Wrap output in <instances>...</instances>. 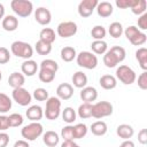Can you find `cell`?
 I'll return each instance as SVG.
<instances>
[{"instance_id":"cell-1","label":"cell","mask_w":147,"mask_h":147,"mask_svg":"<svg viewBox=\"0 0 147 147\" xmlns=\"http://www.w3.org/2000/svg\"><path fill=\"white\" fill-rule=\"evenodd\" d=\"M126 52L122 46H113L103 55V63L107 68H115L125 60Z\"/></svg>"},{"instance_id":"cell-2","label":"cell","mask_w":147,"mask_h":147,"mask_svg":"<svg viewBox=\"0 0 147 147\" xmlns=\"http://www.w3.org/2000/svg\"><path fill=\"white\" fill-rule=\"evenodd\" d=\"M10 51L15 56L22 57L24 60H30L31 56L33 55L32 46L29 42H24V41H20V40H16L11 44Z\"/></svg>"},{"instance_id":"cell-3","label":"cell","mask_w":147,"mask_h":147,"mask_svg":"<svg viewBox=\"0 0 147 147\" xmlns=\"http://www.w3.org/2000/svg\"><path fill=\"white\" fill-rule=\"evenodd\" d=\"M44 115L49 121H55L61 115V101L57 96H51L46 101V109Z\"/></svg>"},{"instance_id":"cell-4","label":"cell","mask_w":147,"mask_h":147,"mask_svg":"<svg viewBox=\"0 0 147 147\" xmlns=\"http://www.w3.org/2000/svg\"><path fill=\"white\" fill-rule=\"evenodd\" d=\"M123 32H124L126 39H127L132 45H134V46H141V45H144V44L146 42V40H147L146 33L141 32V31H140L137 26H134V25L127 26Z\"/></svg>"},{"instance_id":"cell-5","label":"cell","mask_w":147,"mask_h":147,"mask_svg":"<svg viewBox=\"0 0 147 147\" xmlns=\"http://www.w3.org/2000/svg\"><path fill=\"white\" fill-rule=\"evenodd\" d=\"M42 132H44V127L39 122H32V123L23 126V129L21 130V134L26 141L36 140L38 137H40L42 134Z\"/></svg>"},{"instance_id":"cell-6","label":"cell","mask_w":147,"mask_h":147,"mask_svg":"<svg viewBox=\"0 0 147 147\" xmlns=\"http://www.w3.org/2000/svg\"><path fill=\"white\" fill-rule=\"evenodd\" d=\"M10 7L20 17H28L33 11V5L29 0H13L10 2Z\"/></svg>"},{"instance_id":"cell-7","label":"cell","mask_w":147,"mask_h":147,"mask_svg":"<svg viewBox=\"0 0 147 147\" xmlns=\"http://www.w3.org/2000/svg\"><path fill=\"white\" fill-rule=\"evenodd\" d=\"M76 61H77V64L79 67L88 69V70L94 69L98 65V57H96V55H94L93 53L87 52V51H84V52H80L79 54H77Z\"/></svg>"},{"instance_id":"cell-8","label":"cell","mask_w":147,"mask_h":147,"mask_svg":"<svg viewBox=\"0 0 147 147\" xmlns=\"http://www.w3.org/2000/svg\"><path fill=\"white\" fill-rule=\"evenodd\" d=\"M136 72L132 68L127 67V65H119L116 69V79H118L119 82H122L124 85H131L136 82Z\"/></svg>"},{"instance_id":"cell-9","label":"cell","mask_w":147,"mask_h":147,"mask_svg":"<svg viewBox=\"0 0 147 147\" xmlns=\"http://www.w3.org/2000/svg\"><path fill=\"white\" fill-rule=\"evenodd\" d=\"M113 114V105L108 101H99L92 105V117L103 118Z\"/></svg>"},{"instance_id":"cell-10","label":"cell","mask_w":147,"mask_h":147,"mask_svg":"<svg viewBox=\"0 0 147 147\" xmlns=\"http://www.w3.org/2000/svg\"><path fill=\"white\" fill-rule=\"evenodd\" d=\"M11 96H13V100L22 106V107H25L28 105H30L31 100H32V95L30 94V92H28V90H25L24 87H18V88H14L13 92H11Z\"/></svg>"},{"instance_id":"cell-11","label":"cell","mask_w":147,"mask_h":147,"mask_svg":"<svg viewBox=\"0 0 147 147\" xmlns=\"http://www.w3.org/2000/svg\"><path fill=\"white\" fill-rule=\"evenodd\" d=\"M77 30H78V28H77V24L75 22L65 21V22H61L57 25L56 32L62 38H70L77 33Z\"/></svg>"},{"instance_id":"cell-12","label":"cell","mask_w":147,"mask_h":147,"mask_svg":"<svg viewBox=\"0 0 147 147\" xmlns=\"http://www.w3.org/2000/svg\"><path fill=\"white\" fill-rule=\"evenodd\" d=\"M99 1L98 0H83L78 5V14L82 17H88L93 14L94 9L96 8Z\"/></svg>"},{"instance_id":"cell-13","label":"cell","mask_w":147,"mask_h":147,"mask_svg":"<svg viewBox=\"0 0 147 147\" xmlns=\"http://www.w3.org/2000/svg\"><path fill=\"white\" fill-rule=\"evenodd\" d=\"M34 18L40 25H47L52 21V14L47 8L39 7L34 11Z\"/></svg>"},{"instance_id":"cell-14","label":"cell","mask_w":147,"mask_h":147,"mask_svg":"<svg viewBox=\"0 0 147 147\" xmlns=\"http://www.w3.org/2000/svg\"><path fill=\"white\" fill-rule=\"evenodd\" d=\"M56 95L60 100H69L74 95V87L69 83H62L56 88Z\"/></svg>"},{"instance_id":"cell-15","label":"cell","mask_w":147,"mask_h":147,"mask_svg":"<svg viewBox=\"0 0 147 147\" xmlns=\"http://www.w3.org/2000/svg\"><path fill=\"white\" fill-rule=\"evenodd\" d=\"M28 119H30L31 122H39L42 116H44V110L40 106H37V105H33V106H30L25 113Z\"/></svg>"},{"instance_id":"cell-16","label":"cell","mask_w":147,"mask_h":147,"mask_svg":"<svg viewBox=\"0 0 147 147\" xmlns=\"http://www.w3.org/2000/svg\"><path fill=\"white\" fill-rule=\"evenodd\" d=\"M98 98V91L95 87L92 86H85L84 88H82L80 91V99L84 102L91 103L92 101H95Z\"/></svg>"},{"instance_id":"cell-17","label":"cell","mask_w":147,"mask_h":147,"mask_svg":"<svg viewBox=\"0 0 147 147\" xmlns=\"http://www.w3.org/2000/svg\"><path fill=\"white\" fill-rule=\"evenodd\" d=\"M21 70H22V74L24 75V76H28V77H31V76H33L36 72H37V70H38V64H37V62L36 61H33V60H25L23 63H22V65H21Z\"/></svg>"},{"instance_id":"cell-18","label":"cell","mask_w":147,"mask_h":147,"mask_svg":"<svg viewBox=\"0 0 147 147\" xmlns=\"http://www.w3.org/2000/svg\"><path fill=\"white\" fill-rule=\"evenodd\" d=\"M25 83V77L23 74L21 72H13L9 77H8V85L11 86L13 88H18V87H23Z\"/></svg>"},{"instance_id":"cell-19","label":"cell","mask_w":147,"mask_h":147,"mask_svg":"<svg viewBox=\"0 0 147 147\" xmlns=\"http://www.w3.org/2000/svg\"><path fill=\"white\" fill-rule=\"evenodd\" d=\"M18 26V20L16 16L14 15H7L2 18V28L6 30V31H9V32H13L17 29Z\"/></svg>"},{"instance_id":"cell-20","label":"cell","mask_w":147,"mask_h":147,"mask_svg":"<svg viewBox=\"0 0 147 147\" xmlns=\"http://www.w3.org/2000/svg\"><path fill=\"white\" fill-rule=\"evenodd\" d=\"M100 86L105 90H114L117 86V79L113 75H103L100 77Z\"/></svg>"},{"instance_id":"cell-21","label":"cell","mask_w":147,"mask_h":147,"mask_svg":"<svg viewBox=\"0 0 147 147\" xmlns=\"http://www.w3.org/2000/svg\"><path fill=\"white\" fill-rule=\"evenodd\" d=\"M116 133L119 138L124 139V140H129L130 138H132V136L134 134V130L131 125L129 124H121L117 126L116 129Z\"/></svg>"},{"instance_id":"cell-22","label":"cell","mask_w":147,"mask_h":147,"mask_svg":"<svg viewBox=\"0 0 147 147\" xmlns=\"http://www.w3.org/2000/svg\"><path fill=\"white\" fill-rule=\"evenodd\" d=\"M42 141L48 147H55L59 144L60 138H59V134L55 131H46L42 134Z\"/></svg>"},{"instance_id":"cell-23","label":"cell","mask_w":147,"mask_h":147,"mask_svg":"<svg viewBox=\"0 0 147 147\" xmlns=\"http://www.w3.org/2000/svg\"><path fill=\"white\" fill-rule=\"evenodd\" d=\"M96 13L99 16L101 17H109L111 14H113V5L108 1H102V2H99L98 6H96Z\"/></svg>"},{"instance_id":"cell-24","label":"cell","mask_w":147,"mask_h":147,"mask_svg":"<svg viewBox=\"0 0 147 147\" xmlns=\"http://www.w3.org/2000/svg\"><path fill=\"white\" fill-rule=\"evenodd\" d=\"M55 31L51 28H44L39 33V40L52 45L55 41Z\"/></svg>"},{"instance_id":"cell-25","label":"cell","mask_w":147,"mask_h":147,"mask_svg":"<svg viewBox=\"0 0 147 147\" xmlns=\"http://www.w3.org/2000/svg\"><path fill=\"white\" fill-rule=\"evenodd\" d=\"M72 84L77 88H84L87 84V76L83 71H77L72 75Z\"/></svg>"},{"instance_id":"cell-26","label":"cell","mask_w":147,"mask_h":147,"mask_svg":"<svg viewBox=\"0 0 147 147\" xmlns=\"http://www.w3.org/2000/svg\"><path fill=\"white\" fill-rule=\"evenodd\" d=\"M136 59L140 64V68L146 71L147 70V48L140 47L136 52Z\"/></svg>"},{"instance_id":"cell-27","label":"cell","mask_w":147,"mask_h":147,"mask_svg":"<svg viewBox=\"0 0 147 147\" xmlns=\"http://www.w3.org/2000/svg\"><path fill=\"white\" fill-rule=\"evenodd\" d=\"M107 124L103 121H96L91 125V132L94 136H105L107 133Z\"/></svg>"},{"instance_id":"cell-28","label":"cell","mask_w":147,"mask_h":147,"mask_svg":"<svg viewBox=\"0 0 147 147\" xmlns=\"http://www.w3.org/2000/svg\"><path fill=\"white\" fill-rule=\"evenodd\" d=\"M76 56H77L76 49L71 46H64L61 49V59L64 62H71L74 59H76Z\"/></svg>"},{"instance_id":"cell-29","label":"cell","mask_w":147,"mask_h":147,"mask_svg":"<svg viewBox=\"0 0 147 147\" xmlns=\"http://www.w3.org/2000/svg\"><path fill=\"white\" fill-rule=\"evenodd\" d=\"M61 115H62V119L68 124H71L76 121V110L72 107H65L62 110Z\"/></svg>"},{"instance_id":"cell-30","label":"cell","mask_w":147,"mask_h":147,"mask_svg":"<svg viewBox=\"0 0 147 147\" xmlns=\"http://www.w3.org/2000/svg\"><path fill=\"white\" fill-rule=\"evenodd\" d=\"M91 48L95 54L101 55V54H105L107 52L108 46H107V42L105 40H94L91 44Z\"/></svg>"},{"instance_id":"cell-31","label":"cell","mask_w":147,"mask_h":147,"mask_svg":"<svg viewBox=\"0 0 147 147\" xmlns=\"http://www.w3.org/2000/svg\"><path fill=\"white\" fill-rule=\"evenodd\" d=\"M78 116L80 118H90L92 117V103L84 102L78 107Z\"/></svg>"},{"instance_id":"cell-32","label":"cell","mask_w":147,"mask_h":147,"mask_svg":"<svg viewBox=\"0 0 147 147\" xmlns=\"http://www.w3.org/2000/svg\"><path fill=\"white\" fill-rule=\"evenodd\" d=\"M55 74H56V72H54V71H52V70L40 68L38 76H39V79H40L42 83H51V82L54 80Z\"/></svg>"},{"instance_id":"cell-33","label":"cell","mask_w":147,"mask_h":147,"mask_svg":"<svg viewBox=\"0 0 147 147\" xmlns=\"http://www.w3.org/2000/svg\"><path fill=\"white\" fill-rule=\"evenodd\" d=\"M146 8H147V2L146 0H137L136 3L131 7V11L134 14V15H142L146 13Z\"/></svg>"},{"instance_id":"cell-34","label":"cell","mask_w":147,"mask_h":147,"mask_svg":"<svg viewBox=\"0 0 147 147\" xmlns=\"http://www.w3.org/2000/svg\"><path fill=\"white\" fill-rule=\"evenodd\" d=\"M108 32L110 34V37L113 38H119L123 33V26L119 22H113L109 28H108Z\"/></svg>"},{"instance_id":"cell-35","label":"cell","mask_w":147,"mask_h":147,"mask_svg":"<svg viewBox=\"0 0 147 147\" xmlns=\"http://www.w3.org/2000/svg\"><path fill=\"white\" fill-rule=\"evenodd\" d=\"M34 49L37 51V53L39 55H47L52 51V45H49L47 42H44L41 40H38L34 45Z\"/></svg>"},{"instance_id":"cell-36","label":"cell","mask_w":147,"mask_h":147,"mask_svg":"<svg viewBox=\"0 0 147 147\" xmlns=\"http://www.w3.org/2000/svg\"><path fill=\"white\" fill-rule=\"evenodd\" d=\"M11 108V100L10 98L0 92V113H7Z\"/></svg>"},{"instance_id":"cell-37","label":"cell","mask_w":147,"mask_h":147,"mask_svg":"<svg viewBox=\"0 0 147 147\" xmlns=\"http://www.w3.org/2000/svg\"><path fill=\"white\" fill-rule=\"evenodd\" d=\"M106 33L107 31L102 25H95L91 30V36L94 40H103V38L106 37Z\"/></svg>"},{"instance_id":"cell-38","label":"cell","mask_w":147,"mask_h":147,"mask_svg":"<svg viewBox=\"0 0 147 147\" xmlns=\"http://www.w3.org/2000/svg\"><path fill=\"white\" fill-rule=\"evenodd\" d=\"M87 134V126L83 123L76 124L74 126V139H82Z\"/></svg>"},{"instance_id":"cell-39","label":"cell","mask_w":147,"mask_h":147,"mask_svg":"<svg viewBox=\"0 0 147 147\" xmlns=\"http://www.w3.org/2000/svg\"><path fill=\"white\" fill-rule=\"evenodd\" d=\"M23 116L21 114L14 113L8 116V122H9V127H17L23 124Z\"/></svg>"},{"instance_id":"cell-40","label":"cell","mask_w":147,"mask_h":147,"mask_svg":"<svg viewBox=\"0 0 147 147\" xmlns=\"http://www.w3.org/2000/svg\"><path fill=\"white\" fill-rule=\"evenodd\" d=\"M40 68L42 69H48V70H52L54 72H56L59 70V64L56 61L52 60V59H46V60H42L41 63H40Z\"/></svg>"},{"instance_id":"cell-41","label":"cell","mask_w":147,"mask_h":147,"mask_svg":"<svg viewBox=\"0 0 147 147\" xmlns=\"http://www.w3.org/2000/svg\"><path fill=\"white\" fill-rule=\"evenodd\" d=\"M32 98H34L37 101H47L48 99V92L47 90L42 88V87H38L33 91Z\"/></svg>"},{"instance_id":"cell-42","label":"cell","mask_w":147,"mask_h":147,"mask_svg":"<svg viewBox=\"0 0 147 147\" xmlns=\"http://www.w3.org/2000/svg\"><path fill=\"white\" fill-rule=\"evenodd\" d=\"M61 137L63 140H75L74 139V126L67 125L61 130Z\"/></svg>"},{"instance_id":"cell-43","label":"cell","mask_w":147,"mask_h":147,"mask_svg":"<svg viewBox=\"0 0 147 147\" xmlns=\"http://www.w3.org/2000/svg\"><path fill=\"white\" fill-rule=\"evenodd\" d=\"M10 60V53L6 47H0V64H6Z\"/></svg>"},{"instance_id":"cell-44","label":"cell","mask_w":147,"mask_h":147,"mask_svg":"<svg viewBox=\"0 0 147 147\" xmlns=\"http://www.w3.org/2000/svg\"><path fill=\"white\" fill-rule=\"evenodd\" d=\"M137 0H116V6L121 9H126V8H131Z\"/></svg>"},{"instance_id":"cell-45","label":"cell","mask_w":147,"mask_h":147,"mask_svg":"<svg viewBox=\"0 0 147 147\" xmlns=\"http://www.w3.org/2000/svg\"><path fill=\"white\" fill-rule=\"evenodd\" d=\"M138 86L141 90H147V71H144L138 77Z\"/></svg>"},{"instance_id":"cell-46","label":"cell","mask_w":147,"mask_h":147,"mask_svg":"<svg viewBox=\"0 0 147 147\" xmlns=\"http://www.w3.org/2000/svg\"><path fill=\"white\" fill-rule=\"evenodd\" d=\"M138 29L139 30H147V13L142 14L138 18Z\"/></svg>"},{"instance_id":"cell-47","label":"cell","mask_w":147,"mask_h":147,"mask_svg":"<svg viewBox=\"0 0 147 147\" xmlns=\"http://www.w3.org/2000/svg\"><path fill=\"white\" fill-rule=\"evenodd\" d=\"M9 129V122H8V116H0V132H3Z\"/></svg>"},{"instance_id":"cell-48","label":"cell","mask_w":147,"mask_h":147,"mask_svg":"<svg viewBox=\"0 0 147 147\" xmlns=\"http://www.w3.org/2000/svg\"><path fill=\"white\" fill-rule=\"evenodd\" d=\"M138 141L141 145H146L147 144V129H141L138 133Z\"/></svg>"},{"instance_id":"cell-49","label":"cell","mask_w":147,"mask_h":147,"mask_svg":"<svg viewBox=\"0 0 147 147\" xmlns=\"http://www.w3.org/2000/svg\"><path fill=\"white\" fill-rule=\"evenodd\" d=\"M9 142V136L6 132H0V147H7Z\"/></svg>"},{"instance_id":"cell-50","label":"cell","mask_w":147,"mask_h":147,"mask_svg":"<svg viewBox=\"0 0 147 147\" xmlns=\"http://www.w3.org/2000/svg\"><path fill=\"white\" fill-rule=\"evenodd\" d=\"M61 147H79V145L76 144L74 140H64L62 142Z\"/></svg>"},{"instance_id":"cell-51","label":"cell","mask_w":147,"mask_h":147,"mask_svg":"<svg viewBox=\"0 0 147 147\" xmlns=\"http://www.w3.org/2000/svg\"><path fill=\"white\" fill-rule=\"evenodd\" d=\"M13 147H30V146L26 140H17Z\"/></svg>"},{"instance_id":"cell-52","label":"cell","mask_w":147,"mask_h":147,"mask_svg":"<svg viewBox=\"0 0 147 147\" xmlns=\"http://www.w3.org/2000/svg\"><path fill=\"white\" fill-rule=\"evenodd\" d=\"M119 147H134V142L132 141V140H124L122 144H121V146Z\"/></svg>"},{"instance_id":"cell-53","label":"cell","mask_w":147,"mask_h":147,"mask_svg":"<svg viewBox=\"0 0 147 147\" xmlns=\"http://www.w3.org/2000/svg\"><path fill=\"white\" fill-rule=\"evenodd\" d=\"M5 16V7L2 3H0V20H2Z\"/></svg>"},{"instance_id":"cell-54","label":"cell","mask_w":147,"mask_h":147,"mask_svg":"<svg viewBox=\"0 0 147 147\" xmlns=\"http://www.w3.org/2000/svg\"><path fill=\"white\" fill-rule=\"evenodd\" d=\"M1 78H2V72L0 71V80H1Z\"/></svg>"}]
</instances>
